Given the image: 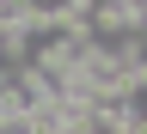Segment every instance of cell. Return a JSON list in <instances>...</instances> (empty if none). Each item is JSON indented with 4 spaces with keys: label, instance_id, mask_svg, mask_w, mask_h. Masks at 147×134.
Returning a JSON list of instances; mask_svg holds the SVG:
<instances>
[]
</instances>
